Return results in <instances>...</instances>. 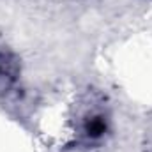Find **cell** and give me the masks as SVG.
<instances>
[{
  "mask_svg": "<svg viewBox=\"0 0 152 152\" xmlns=\"http://www.w3.org/2000/svg\"><path fill=\"white\" fill-rule=\"evenodd\" d=\"M18 78V64L9 55L0 53V90H7Z\"/></svg>",
  "mask_w": 152,
  "mask_h": 152,
  "instance_id": "6da1fadb",
  "label": "cell"
},
{
  "mask_svg": "<svg viewBox=\"0 0 152 152\" xmlns=\"http://www.w3.org/2000/svg\"><path fill=\"white\" fill-rule=\"evenodd\" d=\"M85 134L90 138V140H97L104 134L106 131V120L103 115H92L87 122H85V127H83Z\"/></svg>",
  "mask_w": 152,
  "mask_h": 152,
  "instance_id": "7a4b0ae2",
  "label": "cell"
}]
</instances>
